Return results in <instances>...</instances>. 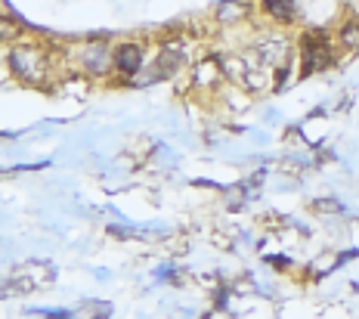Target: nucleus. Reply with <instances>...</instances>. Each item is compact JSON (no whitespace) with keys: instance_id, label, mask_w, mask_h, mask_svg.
I'll use <instances>...</instances> for the list:
<instances>
[{"instance_id":"obj_2","label":"nucleus","mask_w":359,"mask_h":319,"mask_svg":"<svg viewBox=\"0 0 359 319\" xmlns=\"http://www.w3.org/2000/svg\"><path fill=\"white\" fill-rule=\"evenodd\" d=\"M328 62V38L325 34H306L304 38V75H313Z\"/></svg>"},{"instance_id":"obj_4","label":"nucleus","mask_w":359,"mask_h":319,"mask_svg":"<svg viewBox=\"0 0 359 319\" xmlns=\"http://www.w3.org/2000/svg\"><path fill=\"white\" fill-rule=\"evenodd\" d=\"M109 62H111V50L106 47V43L93 41L81 50V65H84L90 75H102V72L109 69Z\"/></svg>"},{"instance_id":"obj_11","label":"nucleus","mask_w":359,"mask_h":319,"mask_svg":"<svg viewBox=\"0 0 359 319\" xmlns=\"http://www.w3.org/2000/svg\"><path fill=\"white\" fill-rule=\"evenodd\" d=\"M353 10H356V13H359V0H353Z\"/></svg>"},{"instance_id":"obj_1","label":"nucleus","mask_w":359,"mask_h":319,"mask_svg":"<svg viewBox=\"0 0 359 319\" xmlns=\"http://www.w3.org/2000/svg\"><path fill=\"white\" fill-rule=\"evenodd\" d=\"M10 69L13 75L28 81V84H41L47 78V53L32 43H19L10 50Z\"/></svg>"},{"instance_id":"obj_3","label":"nucleus","mask_w":359,"mask_h":319,"mask_svg":"<svg viewBox=\"0 0 359 319\" xmlns=\"http://www.w3.org/2000/svg\"><path fill=\"white\" fill-rule=\"evenodd\" d=\"M111 62L121 75H137V69L143 65V47L140 43H121L118 50H111Z\"/></svg>"},{"instance_id":"obj_8","label":"nucleus","mask_w":359,"mask_h":319,"mask_svg":"<svg viewBox=\"0 0 359 319\" xmlns=\"http://www.w3.org/2000/svg\"><path fill=\"white\" fill-rule=\"evenodd\" d=\"M257 59L260 62H269V65L285 62V43H279V41L264 43V47H257Z\"/></svg>"},{"instance_id":"obj_9","label":"nucleus","mask_w":359,"mask_h":319,"mask_svg":"<svg viewBox=\"0 0 359 319\" xmlns=\"http://www.w3.org/2000/svg\"><path fill=\"white\" fill-rule=\"evenodd\" d=\"M341 43H344V50H359V19H350L341 28Z\"/></svg>"},{"instance_id":"obj_6","label":"nucleus","mask_w":359,"mask_h":319,"mask_svg":"<svg viewBox=\"0 0 359 319\" xmlns=\"http://www.w3.org/2000/svg\"><path fill=\"white\" fill-rule=\"evenodd\" d=\"M192 78H196V84H201V87L217 84V78H220V65H217V59H205V62H198L196 72H192Z\"/></svg>"},{"instance_id":"obj_10","label":"nucleus","mask_w":359,"mask_h":319,"mask_svg":"<svg viewBox=\"0 0 359 319\" xmlns=\"http://www.w3.org/2000/svg\"><path fill=\"white\" fill-rule=\"evenodd\" d=\"M19 34V25L13 19H6V16H0V41H13Z\"/></svg>"},{"instance_id":"obj_5","label":"nucleus","mask_w":359,"mask_h":319,"mask_svg":"<svg viewBox=\"0 0 359 319\" xmlns=\"http://www.w3.org/2000/svg\"><path fill=\"white\" fill-rule=\"evenodd\" d=\"M248 16V4L245 0H223L220 6H217V19L223 22V25H236V22H242Z\"/></svg>"},{"instance_id":"obj_7","label":"nucleus","mask_w":359,"mask_h":319,"mask_svg":"<svg viewBox=\"0 0 359 319\" xmlns=\"http://www.w3.org/2000/svg\"><path fill=\"white\" fill-rule=\"evenodd\" d=\"M264 10L276 22H291L294 19V0H264Z\"/></svg>"}]
</instances>
